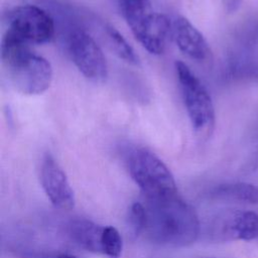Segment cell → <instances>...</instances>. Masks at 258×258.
I'll return each mask as SVG.
<instances>
[{"instance_id":"13","label":"cell","mask_w":258,"mask_h":258,"mask_svg":"<svg viewBox=\"0 0 258 258\" xmlns=\"http://www.w3.org/2000/svg\"><path fill=\"white\" fill-rule=\"evenodd\" d=\"M106 31L115 53L125 62L137 66L139 63L138 55L123 35L112 26H107Z\"/></svg>"},{"instance_id":"14","label":"cell","mask_w":258,"mask_h":258,"mask_svg":"<svg viewBox=\"0 0 258 258\" xmlns=\"http://www.w3.org/2000/svg\"><path fill=\"white\" fill-rule=\"evenodd\" d=\"M123 240L119 231L113 226L104 227L102 236V254L109 258H120Z\"/></svg>"},{"instance_id":"9","label":"cell","mask_w":258,"mask_h":258,"mask_svg":"<svg viewBox=\"0 0 258 258\" xmlns=\"http://www.w3.org/2000/svg\"><path fill=\"white\" fill-rule=\"evenodd\" d=\"M40 183L50 201L59 210H71L75 207L76 198L69 178L53 156L46 153L40 166Z\"/></svg>"},{"instance_id":"8","label":"cell","mask_w":258,"mask_h":258,"mask_svg":"<svg viewBox=\"0 0 258 258\" xmlns=\"http://www.w3.org/2000/svg\"><path fill=\"white\" fill-rule=\"evenodd\" d=\"M211 234L218 241L258 240V214L245 210L223 213L214 221Z\"/></svg>"},{"instance_id":"15","label":"cell","mask_w":258,"mask_h":258,"mask_svg":"<svg viewBox=\"0 0 258 258\" xmlns=\"http://www.w3.org/2000/svg\"><path fill=\"white\" fill-rule=\"evenodd\" d=\"M147 222V212L146 207L140 202L133 203L127 215V226L129 232L132 236L138 237L141 234H144L145 227Z\"/></svg>"},{"instance_id":"16","label":"cell","mask_w":258,"mask_h":258,"mask_svg":"<svg viewBox=\"0 0 258 258\" xmlns=\"http://www.w3.org/2000/svg\"><path fill=\"white\" fill-rule=\"evenodd\" d=\"M224 2V5L226 6L227 10L230 12H233L237 10L241 4V0H222Z\"/></svg>"},{"instance_id":"3","label":"cell","mask_w":258,"mask_h":258,"mask_svg":"<svg viewBox=\"0 0 258 258\" xmlns=\"http://www.w3.org/2000/svg\"><path fill=\"white\" fill-rule=\"evenodd\" d=\"M121 15L138 42L150 53L161 54L171 36L172 24L149 0H119Z\"/></svg>"},{"instance_id":"6","label":"cell","mask_w":258,"mask_h":258,"mask_svg":"<svg viewBox=\"0 0 258 258\" xmlns=\"http://www.w3.org/2000/svg\"><path fill=\"white\" fill-rule=\"evenodd\" d=\"M6 32L28 44L49 42L54 35V22L48 13L34 5H21L7 15Z\"/></svg>"},{"instance_id":"17","label":"cell","mask_w":258,"mask_h":258,"mask_svg":"<svg viewBox=\"0 0 258 258\" xmlns=\"http://www.w3.org/2000/svg\"><path fill=\"white\" fill-rule=\"evenodd\" d=\"M57 258H78V257L75 256V255H72V254H67V253H64V254L58 255Z\"/></svg>"},{"instance_id":"5","label":"cell","mask_w":258,"mask_h":258,"mask_svg":"<svg viewBox=\"0 0 258 258\" xmlns=\"http://www.w3.org/2000/svg\"><path fill=\"white\" fill-rule=\"evenodd\" d=\"M175 71L192 129L198 137L208 139L214 131L216 122L212 98L205 85L186 63L176 60Z\"/></svg>"},{"instance_id":"10","label":"cell","mask_w":258,"mask_h":258,"mask_svg":"<svg viewBox=\"0 0 258 258\" xmlns=\"http://www.w3.org/2000/svg\"><path fill=\"white\" fill-rule=\"evenodd\" d=\"M171 24V37L180 51L201 62L212 57V50L207 39L189 20L183 16H177Z\"/></svg>"},{"instance_id":"4","label":"cell","mask_w":258,"mask_h":258,"mask_svg":"<svg viewBox=\"0 0 258 258\" xmlns=\"http://www.w3.org/2000/svg\"><path fill=\"white\" fill-rule=\"evenodd\" d=\"M127 166L130 176L146 200H160L177 195L171 171L149 149L133 148L127 156Z\"/></svg>"},{"instance_id":"1","label":"cell","mask_w":258,"mask_h":258,"mask_svg":"<svg viewBox=\"0 0 258 258\" xmlns=\"http://www.w3.org/2000/svg\"><path fill=\"white\" fill-rule=\"evenodd\" d=\"M146 238L154 244L165 247H185L197 241L201 223L196 210L177 195L146 200Z\"/></svg>"},{"instance_id":"11","label":"cell","mask_w":258,"mask_h":258,"mask_svg":"<svg viewBox=\"0 0 258 258\" xmlns=\"http://www.w3.org/2000/svg\"><path fill=\"white\" fill-rule=\"evenodd\" d=\"M105 226L86 218H77L69 222L68 235L79 247L92 253L102 254V236Z\"/></svg>"},{"instance_id":"2","label":"cell","mask_w":258,"mask_h":258,"mask_svg":"<svg viewBox=\"0 0 258 258\" xmlns=\"http://www.w3.org/2000/svg\"><path fill=\"white\" fill-rule=\"evenodd\" d=\"M1 60L12 86L25 95H39L52 82L50 62L35 53L30 44L5 32L1 41Z\"/></svg>"},{"instance_id":"12","label":"cell","mask_w":258,"mask_h":258,"mask_svg":"<svg viewBox=\"0 0 258 258\" xmlns=\"http://www.w3.org/2000/svg\"><path fill=\"white\" fill-rule=\"evenodd\" d=\"M210 197L215 200L257 205L258 186L242 181L223 183L214 187L210 191Z\"/></svg>"},{"instance_id":"7","label":"cell","mask_w":258,"mask_h":258,"mask_svg":"<svg viewBox=\"0 0 258 258\" xmlns=\"http://www.w3.org/2000/svg\"><path fill=\"white\" fill-rule=\"evenodd\" d=\"M68 48L74 63L85 78L97 83L106 79V57L90 34L82 29L73 30L68 38Z\"/></svg>"}]
</instances>
